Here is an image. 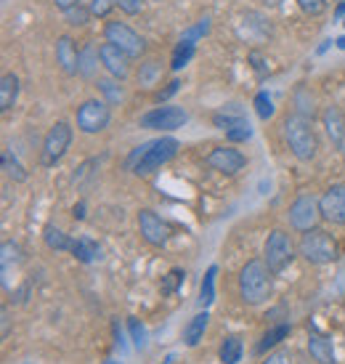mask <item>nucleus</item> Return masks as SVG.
<instances>
[{"mask_svg": "<svg viewBox=\"0 0 345 364\" xmlns=\"http://www.w3.org/2000/svg\"><path fill=\"white\" fill-rule=\"evenodd\" d=\"M282 131H285V141L289 147V152L295 154L301 163H311L319 152V138L314 131V120L303 117V115H287L282 122Z\"/></svg>", "mask_w": 345, "mask_h": 364, "instance_id": "1", "label": "nucleus"}, {"mask_svg": "<svg viewBox=\"0 0 345 364\" xmlns=\"http://www.w3.org/2000/svg\"><path fill=\"white\" fill-rule=\"evenodd\" d=\"M271 276L266 260L253 258L242 266L239 272V295L247 306H260L269 301L271 295Z\"/></svg>", "mask_w": 345, "mask_h": 364, "instance_id": "2", "label": "nucleus"}, {"mask_svg": "<svg viewBox=\"0 0 345 364\" xmlns=\"http://www.w3.org/2000/svg\"><path fill=\"white\" fill-rule=\"evenodd\" d=\"M298 253L308 263L314 266H327L332 260H337L340 250H337V240L332 237L330 231L324 229H311V231H303L301 234V242H298Z\"/></svg>", "mask_w": 345, "mask_h": 364, "instance_id": "3", "label": "nucleus"}, {"mask_svg": "<svg viewBox=\"0 0 345 364\" xmlns=\"http://www.w3.org/2000/svg\"><path fill=\"white\" fill-rule=\"evenodd\" d=\"M178 141L170 136H162L157 138V141H149L146 144V149L141 154V160L133 165V173L135 176H151V173H157L162 165H167L176 154H178Z\"/></svg>", "mask_w": 345, "mask_h": 364, "instance_id": "4", "label": "nucleus"}, {"mask_svg": "<svg viewBox=\"0 0 345 364\" xmlns=\"http://www.w3.org/2000/svg\"><path fill=\"white\" fill-rule=\"evenodd\" d=\"M263 260L271 274H282L295 260V242L285 229H274L263 247Z\"/></svg>", "mask_w": 345, "mask_h": 364, "instance_id": "5", "label": "nucleus"}, {"mask_svg": "<svg viewBox=\"0 0 345 364\" xmlns=\"http://www.w3.org/2000/svg\"><path fill=\"white\" fill-rule=\"evenodd\" d=\"M72 125L69 122H53L51 131L45 133L43 138V149H40V165L43 167H53L56 163H61V157L67 154L69 144H72Z\"/></svg>", "mask_w": 345, "mask_h": 364, "instance_id": "6", "label": "nucleus"}, {"mask_svg": "<svg viewBox=\"0 0 345 364\" xmlns=\"http://www.w3.org/2000/svg\"><path fill=\"white\" fill-rule=\"evenodd\" d=\"M104 40L117 46L122 53H128L131 59H141L146 53V40L138 32L125 24V22H106L104 24Z\"/></svg>", "mask_w": 345, "mask_h": 364, "instance_id": "7", "label": "nucleus"}, {"mask_svg": "<svg viewBox=\"0 0 345 364\" xmlns=\"http://www.w3.org/2000/svg\"><path fill=\"white\" fill-rule=\"evenodd\" d=\"M109 120H112V109L101 99H88L77 106V131H83L88 136L101 133L109 125Z\"/></svg>", "mask_w": 345, "mask_h": 364, "instance_id": "8", "label": "nucleus"}, {"mask_svg": "<svg viewBox=\"0 0 345 364\" xmlns=\"http://www.w3.org/2000/svg\"><path fill=\"white\" fill-rule=\"evenodd\" d=\"M189 120V115L180 109V106L165 104V106H154L146 115H141V128L146 131H162V133H170V131H178L183 128Z\"/></svg>", "mask_w": 345, "mask_h": 364, "instance_id": "9", "label": "nucleus"}, {"mask_svg": "<svg viewBox=\"0 0 345 364\" xmlns=\"http://www.w3.org/2000/svg\"><path fill=\"white\" fill-rule=\"evenodd\" d=\"M287 218H289V226L295 229V231H301V234L303 231H311L321 221V205H319V199L314 195H301L289 205Z\"/></svg>", "mask_w": 345, "mask_h": 364, "instance_id": "10", "label": "nucleus"}, {"mask_svg": "<svg viewBox=\"0 0 345 364\" xmlns=\"http://www.w3.org/2000/svg\"><path fill=\"white\" fill-rule=\"evenodd\" d=\"M138 231H141L144 242H149L151 247H165L167 240H170L167 224L154 210H149V208H144V210L138 213Z\"/></svg>", "mask_w": 345, "mask_h": 364, "instance_id": "11", "label": "nucleus"}, {"mask_svg": "<svg viewBox=\"0 0 345 364\" xmlns=\"http://www.w3.org/2000/svg\"><path fill=\"white\" fill-rule=\"evenodd\" d=\"M208 167L215 170V173H224V176H237L242 167L247 165V157L234 149V147H215L210 154H208Z\"/></svg>", "mask_w": 345, "mask_h": 364, "instance_id": "12", "label": "nucleus"}, {"mask_svg": "<svg viewBox=\"0 0 345 364\" xmlns=\"http://www.w3.org/2000/svg\"><path fill=\"white\" fill-rule=\"evenodd\" d=\"M319 205H321V218L330 221V224H345V183H335L330 186L321 197H319Z\"/></svg>", "mask_w": 345, "mask_h": 364, "instance_id": "13", "label": "nucleus"}, {"mask_svg": "<svg viewBox=\"0 0 345 364\" xmlns=\"http://www.w3.org/2000/svg\"><path fill=\"white\" fill-rule=\"evenodd\" d=\"M99 56H101V67L109 72V77L125 80V77L131 75V56L122 53L117 46H112V43H101V46H99Z\"/></svg>", "mask_w": 345, "mask_h": 364, "instance_id": "14", "label": "nucleus"}, {"mask_svg": "<svg viewBox=\"0 0 345 364\" xmlns=\"http://www.w3.org/2000/svg\"><path fill=\"white\" fill-rule=\"evenodd\" d=\"M56 64L61 67V72L69 77L80 72V48L69 35H61L56 40Z\"/></svg>", "mask_w": 345, "mask_h": 364, "instance_id": "15", "label": "nucleus"}, {"mask_svg": "<svg viewBox=\"0 0 345 364\" xmlns=\"http://www.w3.org/2000/svg\"><path fill=\"white\" fill-rule=\"evenodd\" d=\"M321 122H324V131H327V136L332 138V144H343L345 141V117L343 112H340V106H327L324 112H321Z\"/></svg>", "mask_w": 345, "mask_h": 364, "instance_id": "16", "label": "nucleus"}, {"mask_svg": "<svg viewBox=\"0 0 345 364\" xmlns=\"http://www.w3.org/2000/svg\"><path fill=\"white\" fill-rule=\"evenodd\" d=\"M99 64H101V56H99V48L93 46V40H85V46L80 48V72L77 75L83 80H99Z\"/></svg>", "mask_w": 345, "mask_h": 364, "instance_id": "17", "label": "nucleus"}, {"mask_svg": "<svg viewBox=\"0 0 345 364\" xmlns=\"http://www.w3.org/2000/svg\"><path fill=\"white\" fill-rule=\"evenodd\" d=\"M308 354H311L314 362H319V364H337L335 349H332V340H327L324 335L311 333V338H308Z\"/></svg>", "mask_w": 345, "mask_h": 364, "instance_id": "18", "label": "nucleus"}, {"mask_svg": "<svg viewBox=\"0 0 345 364\" xmlns=\"http://www.w3.org/2000/svg\"><path fill=\"white\" fill-rule=\"evenodd\" d=\"M19 99V77L14 72H6L0 77V112H11Z\"/></svg>", "mask_w": 345, "mask_h": 364, "instance_id": "19", "label": "nucleus"}, {"mask_svg": "<svg viewBox=\"0 0 345 364\" xmlns=\"http://www.w3.org/2000/svg\"><path fill=\"white\" fill-rule=\"evenodd\" d=\"M120 83L122 80H117V77H99L96 80V88H99V93L104 96V101L109 106L125 101V88H122Z\"/></svg>", "mask_w": 345, "mask_h": 364, "instance_id": "20", "label": "nucleus"}, {"mask_svg": "<svg viewBox=\"0 0 345 364\" xmlns=\"http://www.w3.org/2000/svg\"><path fill=\"white\" fill-rule=\"evenodd\" d=\"M289 330H292V327H289V322H279V324H274L269 333L260 338V343L255 346V354H266L269 349H276L287 335H289Z\"/></svg>", "mask_w": 345, "mask_h": 364, "instance_id": "21", "label": "nucleus"}, {"mask_svg": "<svg viewBox=\"0 0 345 364\" xmlns=\"http://www.w3.org/2000/svg\"><path fill=\"white\" fill-rule=\"evenodd\" d=\"M208 322H210V314H208V311H199V314L186 324V330H183L186 346H196V343L202 340V335L208 330Z\"/></svg>", "mask_w": 345, "mask_h": 364, "instance_id": "22", "label": "nucleus"}, {"mask_svg": "<svg viewBox=\"0 0 345 364\" xmlns=\"http://www.w3.org/2000/svg\"><path fill=\"white\" fill-rule=\"evenodd\" d=\"M43 240L45 245L51 247V250H56V253H64V250H72V245L75 240H69V234H64L59 226H53V224H48L43 229Z\"/></svg>", "mask_w": 345, "mask_h": 364, "instance_id": "23", "label": "nucleus"}, {"mask_svg": "<svg viewBox=\"0 0 345 364\" xmlns=\"http://www.w3.org/2000/svg\"><path fill=\"white\" fill-rule=\"evenodd\" d=\"M242 120H247V117H244V109H242L239 104H226L221 112H215V115H212V122H215L218 128H224V131L234 128V125L242 122Z\"/></svg>", "mask_w": 345, "mask_h": 364, "instance_id": "24", "label": "nucleus"}, {"mask_svg": "<svg viewBox=\"0 0 345 364\" xmlns=\"http://www.w3.org/2000/svg\"><path fill=\"white\" fill-rule=\"evenodd\" d=\"M69 253H72L80 263H93V260L101 256V247L93 242V240H88V237H80V240H75Z\"/></svg>", "mask_w": 345, "mask_h": 364, "instance_id": "25", "label": "nucleus"}, {"mask_svg": "<svg viewBox=\"0 0 345 364\" xmlns=\"http://www.w3.org/2000/svg\"><path fill=\"white\" fill-rule=\"evenodd\" d=\"M221 362L224 364H237L242 359V338L239 335H228L224 343H221V351H218Z\"/></svg>", "mask_w": 345, "mask_h": 364, "instance_id": "26", "label": "nucleus"}, {"mask_svg": "<svg viewBox=\"0 0 345 364\" xmlns=\"http://www.w3.org/2000/svg\"><path fill=\"white\" fill-rule=\"evenodd\" d=\"M215 274H218V266H210L205 279H202V288H199V306L202 308H208L215 301Z\"/></svg>", "mask_w": 345, "mask_h": 364, "instance_id": "27", "label": "nucleus"}, {"mask_svg": "<svg viewBox=\"0 0 345 364\" xmlns=\"http://www.w3.org/2000/svg\"><path fill=\"white\" fill-rule=\"evenodd\" d=\"M295 106H298V115H303V117H308V120H314L316 117V101L314 96H311V91L308 88H298L295 91Z\"/></svg>", "mask_w": 345, "mask_h": 364, "instance_id": "28", "label": "nucleus"}, {"mask_svg": "<svg viewBox=\"0 0 345 364\" xmlns=\"http://www.w3.org/2000/svg\"><path fill=\"white\" fill-rule=\"evenodd\" d=\"M192 56H194V43H186V40H180L178 46H176V51H173V59H170V69L173 72H178V69H183L189 61H192Z\"/></svg>", "mask_w": 345, "mask_h": 364, "instance_id": "29", "label": "nucleus"}, {"mask_svg": "<svg viewBox=\"0 0 345 364\" xmlns=\"http://www.w3.org/2000/svg\"><path fill=\"white\" fill-rule=\"evenodd\" d=\"M3 170H6V176H8V179H14V181H27V170L22 167V163L16 160L11 149H6V152H3Z\"/></svg>", "mask_w": 345, "mask_h": 364, "instance_id": "30", "label": "nucleus"}, {"mask_svg": "<svg viewBox=\"0 0 345 364\" xmlns=\"http://www.w3.org/2000/svg\"><path fill=\"white\" fill-rule=\"evenodd\" d=\"M160 61L157 59H149L144 61L141 67H138V72H135V80H138V85H151L154 80H157V75H160Z\"/></svg>", "mask_w": 345, "mask_h": 364, "instance_id": "31", "label": "nucleus"}, {"mask_svg": "<svg viewBox=\"0 0 345 364\" xmlns=\"http://www.w3.org/2000/svg\"><path fill=\"white\" fill-rule=\"evenodd\" d=\"M90 16H93V14H90L88 6H75V8L64 11V19H67V24H72V27H83V24H88Z\"/></svg>", "mask_w": 345, "mask_h": 364, "instance_id": "32", "label": "nucleus"}, {"mask_svg": "<svg viewBox=\"0 0 345 364\" xmlns=\"http://www.w3.org/2000/svg\"><path fill=\"white\" fill-rule=\"evenodd\" d=\"M250 136H253V128H250V122H247V120L237 122L234 128H228V131H226V138H228L231 144H242V141H250Z\"/></svg>", "mask_w": 345, "mask_h": 364, "instance_id": "33", "label": "nucleus"}, {"mask_svg": "<svg viewBox=\"0 0 345 364\" xmlns=\"http://www.w3.org/2000/svg\"><path fill=\"white\" fill-rule=\"evenodd\" d=\"M208 32H210V16L199 19L194 27H189V30L183 32V38H180V40H186V43H194V46H196V40H199L202 35H208Z\"/></svg>", "mask_w": 345, "mask_h": 364, "instance_id": "34", "label": "nucleus"}, {"mask_svg": "<svg viewBox=\"0 0 345 364\" xmlns=\"http://www.w3.org/2000/svg\"><path fill=\"white\" fill-rule=\"evenodd\" d=\"M253 106H255V112H258V117H260V120H269L271 115H274V101H271V96L266 91L258 93Z\"/></svg>", "mask_w": 345, "mask_h": 364, "instance_id": "35", "label": "nucleus"}, {"mask_svg": "<svg viewBox=\"0 0 345 364\" xmlns=\"http://www.w3.org/2000/svg\"><path fill=\"white\" fill-rule=\"evenodd\" d=\"M88 8H90V14L93 16L106 19V16L117 8V0H88Z\"/></svg>", "mask_w": 345, "mask_h": 364, "instance_id": "36", "label": "nucleus"}, {"mask_svg": "<svg viewBox=\"0 0 345 364\" xmlns=\"http://www.w3.org/2000/svg\"><path fill=\"white\" fill-rule=\"evenodd\" d=\"M298 8L305 16H321L327 11V0H298Z\"/></svg>", "mask_w": 345, "mask_h": 364, "instance_id": "37", "label": "nucleus"}, {"mask_svg": "<svg viewBox=\"0 0 345 364\" xmlns=\"http://www.w3.org/2000/svg\"><path fill=\"white\" fill-rule=\"evenodd\" d=\"M128 330H131V338H133L135 349H141V346H144V338H146L144 324H141V322H138L135 317H128Z\"/></svg>", "mask_w": 345, "mask_h": 364, "instance_id": "38", "label": "nucleus"}, {"mask_svg": "<svg viewBox=\"0 0 345 364\" xmlns=\"http://www.w3.org/2000/svg\"><path fill=\"white\" fill-rule=\"evenodd\" d=\"M11 258L19 260V245L16 242H3V272H8Z\"/></svg>", "mask_w": 345, "mask_h": 364, "instance_id": "39", "label": "nucleus"}, {"mask_svg": "<svg viewBox=\"0 0 345 364\" xmlns=\"http://www.w3.org/2000/svg\"><path fill=\"white\" fill-rule=\"evenodd\" d=\"M144 3H146V0H117V6H120V11H122V14H128V16L141 14V8H144Z\"/></svg>", "mask_w": 345, "mask_h": 364, "instance_id": "40", "label": "nucleus"}, {"mask_svg": "<svg viewBox=\"0 0 345 364\" xmlns=\"http://www.w3.org/2000/svg\"><path fill=\"white\" fill-rule=\"evenodd\" d=\"M260 364H295V362H292L289 351H276V354H269Z\"/></svg>", "mask_w": 345, "mask_h": 364, "instance_id": "41", "label": "nucleus"}, {"mask_svg": "<svg viewBox=\"0 0 345 364\" xmlns=\"http://www.w3.org/2000/svg\"><path fill=\"white\" fill-rule=\"evenodd\" d=\"M180 279H183V272H180V269H173V272L167 274L165 285H162V292H165V295H170V292L176 290V285H178Z\"/></svg>", "mask_w": 345, "mask_h": 364, "instance_id": "42", "label": "nucleus"}, {"mask_svg": "<svg viewBox=\"0 0 345 364\" xmlns=\"http://www.w3.org/2000/svg\"><path fill=\"white\" fill-rule=\"evenodd\" d=\"M178 88H180V83H178V80H170V83H167V88H162V91L157 93L154 99H157V101H167V99H170L173 93H178Z\"/></svg>", "mask_w": 345, "mask_h": 364, "instance_id": "43", "label": "nucleus"}, {"mask_svg": "<svg viewBox=\"0 0 345 364\" xmlns=\"http://www.w3.org/2000/svg\"><path fill=\"white\" fill-rule=\"evenodd\" d=\"M250 64H253V69H255L258 75H266V64H263V59H260V53L258 51H250Z\"/></svg>", "mask_w": 345, "mask_h": 364, "instance_id": "44", "label": "nucleus"}, {"mask_svg": "<svg viewBox=\"0 0 345 364\" xmlns=\"http://www.w3.org/2000/svg\"><path fill=\"white\" fill-rule=\"evenodd\" d=\"M53 6H56L59 11H69V8L80 6V0H53Z\"/></svg>", "mask_w": 345, "mask_h": 364, "instance_id": "45", "label": "nucleus"}, {"mask_svg": "<svg viewBox=\"0 0 345 364\" xmlns=\"http://www.w3.org/2000/svg\"><path fill=\"white\" fill-rule=\"evenodd\" d=\"M72 215H75V221H83L85 218V202H77L72 208Z\"/></svg>", "mask_w": 345, "mask_h": 364, "instance_id": "46", "label": "nucleus"}, {"mask_svg": "<svg viewBox=\"0 0 345 364\" xmlns=\"http://www.w3.org/2000/svg\"><path fill=\"white\" fill-rule=\"evenodd\" d=\"M335 16H337V19H343V16H345V0L340 3V6H337V8H335Z\"/></svg>", "mask_w": 345, "mask_h": 364, "instance_id": "47", "label": "nucleus"}, {"mask_svg": "<svg viewBox=\"0 0 345 364\" xmlns=\"http://www.w3.org/2000/svg\"><path fill=\"white\" fill-rule=\"evenodd\" d=\"M335 46L340 48V51H345V35H343V38H337V40H335Z\"/></svg>", "mask_w": 345, "mask_h": 364, "instance_id": "48", "label": "nucleus"}, {"mask_svg": "<svg viewBox=\"0 0 345 364\" xmlns=\"http://www.w3.org/2000/svg\"><path fill=\"white\" fill-rule=\"evenodd\" d=\"M106 364H120V362H106Z\"/></svg>", "mask_w": 345, "mask_h": 364, "instance_id": "49", "label": "nucleus"}, {"mask_svg": "<svg viewBox=\"0 0 345 364\" xmlns=\"http://www.w3.org/2000/svg\"><path fill=\"white\" fill-rule=\"evenodd\" d=\"M157 3H162V0H157Z\"/></svg>", "mask_w": 345, "mask_h": 364, "instance_id": "50", "label": "nucleus"}]
</instances>
